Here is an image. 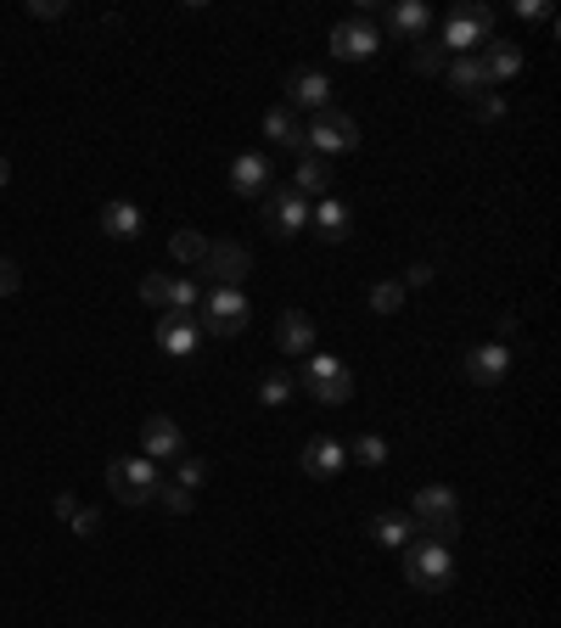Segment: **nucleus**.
I'll list each match as a JSON object with an SVG mask.
<instances>
[{
  "mask_svg": "<svg viewBox=\"0 0 561 628\" xmlns=\"http://www.w3.org/2000/svg\"><path fill=\"white\" fill-rule=\"evenodd\" d=\"M410 534L449 545L460 534V500H455V489H421L410 500Z\"/></svg>",
  "mask_w": 561,
  "mask_h": 628,
  "instance_id": "1",
  "label": "nucleus"
},
{
  "mask_svg": "<svg viewBox=\"0 0 561 628\" xmlns=\"http://www.w3.org/2000/svg\"><path fill=\"white\" fill-rule=\"evenodd\" d=\"M248 315H253V304H248L242 286H214V293H203V304H197V331L237 336V331H248Z\"/></svg>",
  "mask_w": 561,
  "mask_h": 628,
  "instance_id": "2",
  "label": "nucleus"
},
{
  "mask_svg": "<svg viewBox=\"0 0 561 628\" xmlns=\"http://www.w3.org/2000/svg\"><path fill=\"white\" fill-rule=\"evenodd\" d=\"M107 489H113L124 505H147V500L163 494V471H158V460H147V455H129V460H113V466H107Z\"/></svg>",
  "mask_w": 561,
  "mask_h": 628,
  "instance_id": "3",
  "label": "nucleus"
},
{
  "mask_svg": "<svg viewBox=\"0 0 561 628\" xmlns=\"http://www.w3.org/2000/svg\"><path fill=\"white\" fill-rule=\"evenodd\" d=\"M404 578H410L415 590H444L449 578H455V556H449V545H438V539L410 545V550H404Z\"/></svg>",
  "mask_w": 561,
  "mask_h": 628,
  "instance_id": "4",
  "label": "nucleus"
},
{
  "mask_svg": "<svg viewBox=\"0 0 561 628\" xmlns=\"http://www.w3.org/2000/svg\"><path fill=\"white\" fill-rule=\"evenodd\" d=\"M304 147H309L314 158H325V152H354V147H359V124H354L348 113H337V107H325V113H314V124L304 129Z\"/></svg>",
  "mask_w": 561,
  "mask_h": 628,
  "instance_id": "5",
  "label": "nucleus"
},
{
  "mask_svg": "<svg viewBox=\"0 0 561 628\" xmlns=\"http://www.w3.org/2000/svg\"><path fill=\"white\" fill-rule=\"evenodd\" d=\"M298 381L309 388V399H314V404H348V399H354V376H348L332 354H314V359H309V370H304Z\"/></svg>",
  "mask_w": 561,
  "mask_h": 628,
  "instance_id": "6",
  "label": "nucleus"
},
{
  "mask_svg": "<svg viewBox=\"0 0 561 628\" xmlns=\"http://www.w3.org/2000/svg\"><path fill=\"white\" fill-rule=\"evenodd\" d=\"M489 28H494V12L478 7V0H466V7H455V18L444 23V45H449L455 57H472Z\"/></svg>",
  "mask_w": 561,
  "mask_h": 628,
  "instance_id": "7",
  "label": "nucleus"
},
{
  "mask_svg": "<svg viewBox=\"0 0 561 628\" xmlns=\"http://www.w3.org/2000/svg\"><path fill=\"white\" fill-rule=\"evenodd\" d=\"M214 286H242L248 275H253V253L242 248V241H208V253H203V264H197Z\"/></svg>",
  "mask_w": 561,
  "mask_h": 628,
  "instance_id": "8",
  "label": "nucleus"
},
{
  "mask_svg": "<svg viewBox=\"0 0 561 628\" xmlns=\"http://www.w3.org/2000/svg\"><path fill=\"white\" fill-rule=\"evenodd\" d=\"M377 45H382V34L370 28L365 18H343L332 28V57H343V62H370V57H377Z\"/></svg>",
  "mask_w": 561,
  "mask_h": 628,
  "instance_id": "9",
  "label": "nucleus"
},
{
  "mask_svg": "<svg viewBox=\"0 0 561 628\" xmlns=\"http://www.w3.org/2000/svg\"><path fill=\"white\" fill-rule=\"evenodd\" d=\"M140 455H147V460H180L185 455L180 426L169 415H147V426H140Z\"/></svg>",
  "mask_w": 561,
  "mask_h": 628,
  "instance_id": "10",
  "label": "nucleus"
},
{
  "mask_svg": "<svg viewBox=\"0 0 561 628\" xmlns=\"http://www.w3.org/2000/svg\"><path fill=\"white\" fill-rule=\"evenodd\" d=\"M309 214H314V203H309V197H298L293 185L270 197V230H275V236H298V230L309 225Z\"/></svg>",
  "mask_w": 561,
  "mask_h": 628,
  "instance_id": "11",
  "label": "nucleus"
},
{
  "mask_svg": "<svg viewBox=\"0 0 561 628\" xmlns=\"http://www.w3.org/2000/svg\"><path fill=\"white\" fill-rule=\"evenodd\" d=\"M197 336H203V331H197L192 315H163V320H158V349H163L169 359H192V354H197Z\"/></svg>",
  "mask_w": 561,
  "mask_h": 628,
  "instance_id": "12",
  "label": "nucleus"
},
{
  "mask_svg": "<svg viewBox=\"0 0 561 628\" xmlns=\"http://www.w3.org/2000/svg\"><path fill=\"white\" fill-rule=\"evenodd\" d=\"M287 102L293 107H309V113H325V107H332V79H325V73H287Z\"/></svg>",
  "mask_w": 561,
  "mask_h": 628,
  "instance_id": "13",
  "label": "nucleus"
},
{
  "mask_svg": "<svg viewBox=\"0 0 561 628\" xmlns=\"http://www.w3.org/2000/svg\"><path fill=\"white\" fill-rule=\"evenodd\" d=\"M275 349L287 354V359H304V354L314 349V320L298 315V309H293V315H280V320H275Z\"/></svg>",
  "mask_w": 561,
  "mask_h": 628,
  "instance_id": "14",
  "label": "nucleus"
},
{
  "mask_svg": "<svg viewBox=\"0 0 561 628\" xmlns=\"http://www.w3.org/2000/svg\"><path fill=\"white\" fill-rule=\"evenodd\" d=\"M483 62V73H489V90L494 84H511L523 73V45H511V39H489V52L478 57Z\"/></svg>",
  "mask_w": 561,
  "mask_h": 628,
  "instance_id": "15",
  "label": "nucleus"
},
{
  "mask_svg": "<svg viewBox=\"0 0 561 628\" xmlns=\"http://www.w3.org/2000/svg\"><path fill=\"white\" fill-rule=\"evenodd\" d=\"M343 460H348V444H337V438H309L304 455H298V466H304L309 477H337Z\"/></svg>",
  "mask_w": 561,
  "mask_h": 628,
  "instance_id": "16",
  "label": "nucleus"
},
{
  "mask_svg": "<svg viewBox=\"0 0 561 628\" xmlns=\"http://www.w3.org/2000/svg\"><path fill=\"white\" fill-rule=\"evenodd\" d=\"M505 370H511V349H505V343H483V349L466 354V376L483 381V388H494Z\"/></svg>",
  "mask_w": 561,
  "mask_h": 628,
  "instance_id": "17",
  "label": "nucleus"
},
{
  "mask_svg": "<svg viewBox=\"0 0 561 628\" xmlns=\"http://www.w3.org/2000/svg\"><path fill=\"white\" fill-rule=\"evenodd\" d=\"M388 28H393V39L421 45V39H427V28H433V12L421 7V0H399V7L388 12Z\"/></svg>",
  "mask_w": 561,
  "mask_h": 628,
  "instance_id": "18",
  "label": "nucleus"
},
{
  "mask_svg": "<svg viewBox=\"0 0 561 628\" xmlns=\"http://www.w3.org/2000/svg\"><path fill=\"white\" fill-rule=\"evenodd\" d=\"M230 185H237L242 197H264V191H270V163L259 152H242L237 169H230Z\"/></svg>",
  "mask_w": 561,
  "mask_h": 628,
  "instance_id": "19",
  "label": "nucleus"
},
{
  "mask_svg": "<svg viewBox=\"0 0 561 628\" xmlns=\"http://www.w3.org/2000/svg\"><path fill=\"white\" fill-rule=\"evenodd\" d=\"M293 191H298V197H320V191H332V163L304 152L298 158V174H293Z\"/></svg>",
  "mask_w": 561,
  "mask_h": 628,
  "instance_id": "20",
  "label": "nucleus"
},
{
  "mask_svg": "<svg viewBox=\"0 0 561 628\" xmlns=\"http://www.w3.org/2000/svg\"><path fill=\"white\" fill-rule=\"evenodd\" d=\"M264 135L275 140V147H298V152H304V124H298V113H293V107L264 113Z\"/></svg>",
  "mask_w": 561,
  "mask_h": 628,
  "instance_id": "21",
  "label": "nucleus"
},
{
  "mask_svg": "<svg viewBox=\"0 0 561 628\" xmlns=\"http://www.w3.org/2000/svg\"><path fill=\"white\" fill-rule=\"evenodd\" d=\"M102 230H107L113 241H135V236H140V208H135V203H107V208H102Z\"/></svg>",
  "mask_w": 561,
  "mask_h": 628,
  "instance_id": "22",
  "label": "nucleus"
},
{
  "mask_svg": "<svg viewBox=\"0 0 561 628\" xmlns=\"http://www.w3.org/2000/svg\"><path fill=\"white\" fill-rule=\"evenodd\" d=\"M293 393H298V370H293V365H275V370L259 381V404H270V410L287 404Z\"/></svg>",
  "mask_w": 561,
  "mask_h": 628,
  "instance_id": "23",
  "label": "nucleus"
},
{
  "mask_svg": "<svg viewBox=\"0 0 561 628\" xmlns=\"http://www.w3.org/2000/svg\"><path fill=\"white\" fill-rule=\"evenodd\" d=\"M309 225L325 236V241H343L348 236V203H337V197H325L314 214H309Z\"/></svg>",
  "mask_w": 561,
  "mask_h": 628,
  "instance_id": "24",
  "label": "nucleus"
},
{
  "mask_svg": "<svg viewBox=\"0 0 561 628\" xmlns=\"http://www.w3.org/2000/svg\"><path fill=\"white\" fill-rule=\"evenodd\" d=\"M370 534H377V545H388V550H404L410 545V516L377 511V516H370Z\"/></svg>",
  "mask_w": 561,
  "mask_h": 628,
  "instance_id": "25",
  "label": "nucleus"
},
{
  "mask_svg": "<svg viewBox=\"0 0 561 628\" xmlns=\"http://www.w3.org/2000/svg\"><path fill=\"white\" fill-rule=\"evenodd\" d=\"M197 304H203V286L192 275H169V309L163 315H197Z\"/></svg>",
  "mask_w": 561,
  "mask_h": 628,
  "instance_id": "26",
  "label": "nucleus"
},
{
  "mask_svg": "<svg viewBox=\"0 0 561 628\" xmlns=\"http://www.w3.org/2000/svg\"><path fill=\"white\" fill-rule=\"evenodd\" d=\"M449 84H455L460 95H478V90H489V73H483L478 57H455V62H449Z\"/></svg>",
  "mask_w": 561,
  "mask_h": 628,
  "instance_id": "27",
  "label": "nucleus"
},
{
  "mask_svg": "<svg viewBox=\"0 0 561 628\" xmlns=\"http://www.w3.org/2000/svg\"><path fill=\"white\" fill-rule=\"evenodd\" d=\"M169 253H174L180 264H192V270H197L203 253H208V236H203V230H174V236H169Z\"/></svg>",
  "mask_w": 561,
  "mask_h": 628,
  "instance_id": "28",
  "label": "nucleus"
},
{
  "mask_svg": "<svg viewBox=\"0 0 561 628\" xmlns=\"http://www.w3.org/2000/svg\"><path fill=\"white\" fill-rule=\"evenodd\" d=\"M370 309H377V315H399L404 309V281H377V286H370Z\"/></svg>",
  "mask_w": 561,
  "mask_h": 628,
  "instance_id": "29",
  "label": "nucleus"
},
{
  "mask_svg": "<svg viewBox=\"0 0 561 628\" xmlns=\"http://www.w3.org/2000/svg\"><path fill=\"white\" fill-rule=\"evenodd\" d=\"M348 455H354V460H365V466H388V444H382V432H359V438L348 444Z\"/></svg>",
  "mask_w": 561,
  "mask_h": 628,
  "instance_id": "30",
  "label": "nucleus"
},
{
  "mask_svg": "<svg viewBox=\"0 0 561 628\" xmlns=\"http://www.w3.org/2000/svg\"><path fill=\"white\" fill-rule=\"evenodd\" d=\"M140 304H152V309H169V275L152 270L147 281H140Z\"/></svg>",
  "mask_w": 561,
  "mask_h": 628,
  "instance_id": "31",
  "label": "nucleus"
},
{
  "mask_svg": "<svg viewBox=\"0 0 561 628\" xmlns=\"http://www.w3.org/2000/svg\"><path fill=\"white\" fill-rule=\"evenodd\" d=\"M410 68H415V73H438V68H444V52H438L433 39H421L415 52H410Z\"/></svg>",
  "mask_w": 561,
  "mask_h": 628,
  "instance_id": "32",
  "label": "nucleus"
},
{
  "mask_svg": "<svg viewBox=\"0 0 561 628\" xmlns=\"http://www.w3.org/2000/svg\"><path fill=\"white\" fill-rule=\"evenodd\" d=\"M68 527H73L79 539H96V534H102V511H90V505H79V511L68 516Z\"/></svg>",
  "mask_w": 561,
  "mask_h": 628,
  "instance_id": "33",
  "label": "nucleus"
},
{
  "mask_svg": "<svg viewBox=\"0 0 561 628\" xmlns=\"http://www.w3.org/2000/svg\"><path fill=\"white\" fill-rule=\"evenodd\" d=\"M203 477H208V460L180 455V489H203Z\"/></svg>",
  "mask_w": 561,
  "mask_h": 628,
  "instance_id": "34",
  "label": "nucleus"
},
{
  "mask_svg": "<svg viewBox=\"0 0 561 628\" xmlns=\"http://www.w3.org/2000/svg\"><path fill=\"white\" fill-rule=\"evenodd\" d=\"M158 500H163V505H169L174 516H185V511H192V505H197V500H192V489H180V482H174V489H163Z\"/></svg>",
  "mask_w": 561,
  "mask_h": 628,
  "instance_id": "35",
  "label": "nucleus"
},
{
  "mask_svg": "<svg viewBox=\"0 0 561 628\" xmlns=\"http://www.w3.org/2000/svg\"><path fill=\"white\" fill-rule=\"evenodd\" d=\"M18 286H23V275H18V264H12V259H0V298H12V293H18Z\"/></svg>",
  "mask_w": 561,
  "mask_h": 628,
  "instance_id": "36",
  "label": "nucleus"
},
{
  "mask_svg": "<svg viewBox=\"0 0 561 628\" xmlns=\"http://www.w3.org/2000/svg\"><path fill=\"white\" fill-rule=\"evenodd\" d=\"M62 0H28V18H62Z\"/></svg>",
  "mask_w": 561,
  "mask_h": 628,
  "instance_id": "37",
  "label": "nucleus"
},
{
  "mask_svg": "<svg viewBox=\"0 0 561 628\" xmlns=\"http://www.w3.org/2000/svg\"><path fill=\"white\" fill-rule=\"evenodd\" d=\"M433 281V264H410V275H404V286H427Z\"/></svg>",
  "mask_w": 561,
  "mask_h": 628,
  "instance_id": "38",
  "label": "nucleus"
},
{
  "mask_svg": "<svg viewBox=\"0 0 561 628\" xmlns=\"http://www.w3.org/2000/svg\"><path fill=\"white\" fill-rule=\"evenodd\" d=\"M500 113H505L500 95H483V102H478V118H500Z\"/></svg>",
  "mask_w": 561,
  "mask_h": 628,
  "instance_id": "39",
  "label": "nucleus"
},
{
  "mask_svg": "<svg viewBox=\"0 0 561 628\" xmlns=\"http://www.w3.org/2000/svg\"><path fill=\"white\" fill-rule=\"evenodd\" d=\"M517 18H550V7H539V0H517Z\"/></svg>",
  "mask_w": 561,
  "mask_h": 628,
  "instance_id": "40",
  "label": "nucleus"
},
{
  "mask_svg": "<svg viewBox=\"0 0 561 628\" xmlns=\"http://www.w3.org/2000/svg\"><path fill=\"white\" fill-rule=\"evenodd\" d=\"M73 511H79V500H73V494H57V516H62V522H68V516H73Z\"/></svg>",
  "mask_w": 561,
  "mask_h": 628,
  "instance_id": "41",
  "label": "nucleus"
},
{
  "mask_svg": "<svg viewBox=\"0 0 561 628\" xmlns=\"http://www.w3.org/2000/svg\"><path fill=\"white\" fill-rule=\"evenodd\" d=\"M7 180H12V163H7V158H0V185H7Z\"/></svg>",
  "mask_w": 561,
  "mask_h": 628,
  "instance_id": "42",
  "label": "nucleus"
}]
</instances>
